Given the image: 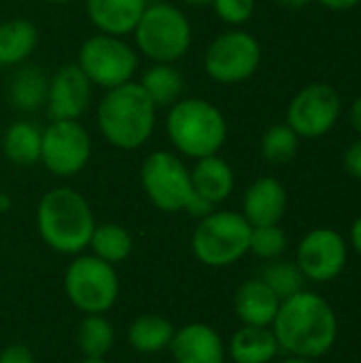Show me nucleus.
Returning a JSON list of instances; mask_svg holds the SVG:
<instances>
[{
    "label": "nucleus",
    "instance_id": "f257e3e1",
    "mask_svg": "<svg viewBox=\"0 0 361 363\" xmlns=\"http://www.w3.org/2000/svg\"><path fill=\"white\" fill-rule=\"evenodd\" d=\"M270 328L281 351L289 357L315 362L328 355L338 340V317L334 306L319 294L306 289L281 302Z\"/></svg>",
    "mask_w": 361,
    "mask_h": 363
},
{
    "label": "nucleus",
    "instance_id": "f03ea898",
    "mask_svg": "<svg viewBox=\"0 0 361 363\" xmlns=\"http://www.w3.org/2000/svg\"><path fill=\"white\" fill-rule=\"evenodd\" d=\"M157 108L136 81L106 89L96 108V123L109 145L136 151L149 143L155 130Z\"/></svg>",
    "mask_w": 361,
    "mask_h": 363
},
{
    "label": "nucleus",
    "instance_id": "7ed1b4c3",
    "mask_svg": "<svg viewBox=\"0 0 361 363\" xmlns=\"http://www.w3.org/2000/svg\"><path fill=\"white\" fill-rule=\"evenodd\" d=\"M36 228L47 247L62 255H79L89 247L96 221L87 200L70 187L47 191L36 206Z\"/></svg>",
    "mask_w": 361,
    "mask_h": 363
},
{
    "label": "nucleus",
    "instance_id": "20e7f679",
    "mask_svg": "<svg viewBox=\"0 0 361 363\" xmlns=\"http://www.w3.org/2000/svg\"><path fill=\"white\" fill-rule=\"evenodd\" d=\"M166 134L172 147L191 160L217 155L228 140V121L219 106L204 98H181L168 108Z\"/></svg>",
    "mask_w": 361,
    "mask_h": 363
},
{
    "label": "nucleus",
    "instance_id": "39448f33",
    "mask_svg": "<svg viewBox=\"0 0 361 363\" xmlns=\"http://www.w3.org/2000/svg\"><path fill=\"white\" fill-rule=\"evenodd\" d=\"M132 34L136 49L155 64H174L191 47V23L187 15L168 2L147 4Z\"/></svg>",
    "mask_w": 361,
    "mask_h": 363
},
{
    "label": "nucleus",
    "instance_id": "423d86ee",
    "mask_svg": "<svg viewBox=\"0 0 361 363\" xmlns=\"http://www.w3.org/2000/svg\"><path fill=\"white\" fill-rule=\"evenodd\" d=\"M251 223L236 211H213L200 219L191 236L198 262L211 268H228L249 253Z\"/></svg>",
    "mask_w": 361,
    "mask_h": 363
},
{
    "label": "nucleus",
    "instance_id": "0eeeda50",
    "mask_svg": "<svg viewBox=\"0 0 361 363\" xmlns=\"http://www.w3.org/2000/svg\"><path fill=\"white\" fill-rule=\"evenodd\" d=\"M77 66L91 85L106 91L132 81L138 68V53L126 38L100 32L81 43Z\"/></svg>",
    "mask_w": 361,
    "mask_h": 363
},
{
    "label": "nucleus",
    "instance_id": "6e6552de",
    "mask_svg": "<svg viewBox=\"0 0 361 363\" xmlns=\"http://www.w3.org/2000/svg\"><path fill=\"white\" fill-rule=\"evenodd\" d=\"M64 291L74 308L85 315H104L119 296V279L113 264L96 255H79L64 274Z\"/></svg>",
    "mask_w": 361,
    "mask_h": 363
},
{
    "label": "nucleus",
    "instance_id": "1a4fd4ad",
    "mask_svg": "<svg viewBox=\"0 0 361 363\" xmlns=\"http://www.w3.org/2000/svg\"><path fill=\"white\" fill-rule=\"evenodd\" d=\"M262 64V45L247 30L221 32L204 51L206 74L221 85H236L251 79Z\"/></svg>",
    "mask_w": 361,
    "mask_h": 363
},
{
    "label": "nucleus",
    "instance_id": "9d476101",
    "mask_svg": "<svg viewBox=\"0 0 361 363\" xmlns=\"http://www.w3.org/2000/svg\"><path fill=\"white\" fill-rule=\"evenodd\" d=\"M140 183L149 202L164 213L185 211L194 196L189 168L172 151L149 153L140 166Z\"/></svg>",
    "mask_w": 361,
    "mask_h": 363
},
{
    "label": "nucleus",
    "instance_id": "9b49d317",
    "mask_svg": "<svg viewBox=\"0 0 361 363\" xmlns=\"http://www.w3.org/2000/svg\"><path fill=\"white\" fill-rule=\"evenodd\" d=\"M91 157V136L79 119L51 121L40 136V160L53 177L79 174Z\"/></svg>",
    "mask_w": 361,
    "mask_h": 363
},
{
    "label": "nucleus",
    "instance_id": "f8f14e48",
    "mask_svg": "<svg viewBox=\"0 0 361 363\" xmlns=\"http://www.w3.org/2000/svg\"><path fill=\"white\" fill-rule=\"evenodd\" d=\"M340 94L328 83H311L302 87L287 106V125L306 140H315L334 130L340 119Z\"/></svg>",
    "mask_w": 361,
    "mask_h": 363
},
{
    "label": "nucleus",
    "instance_id": "ddd939ff",
    "mask_svg": "<svg viewBox=\"0 0 361 363\" xmlns=\"http://www.w3.org/2000/svg\"><path fill=\"white\" fill-rule=\"evenodd\" d=\"M349 259V245L345 236L332 228H315L298 245L296 266L306 281L330 283L338 279Z\"/></svg>",
    "mask_w": 361,
    "mask_h": 363
},
{
    "label": "nucleus",
    "instance_id": "4468645a",
    "mask_svg": "<svg viewBox=\"0 0 361 363\" xmlns=\"http://www.w3.org/2000/svg\"><path fill=\"white\" fill-rule=\"evenodd\" d=\"M91 83L77 64L60 66L49 79L47 89V115L51 121L57 119H81L91 102Z\"/></svg>",
    "mask_w": 361,
    "mask_h": 363
},
{
    "label": "nucleus",
    "instance_id": "2eb2a0df",
    "mask_svg": "<svg viewBox=\"0 0 361 363\" xmlns=\"http://www.w3.org/2000/svg\"><path fill=\"white\" fill-rule=\"evenodd\" d=\"M287 189L274 177H260L243 196V217L251 228L279 225L287 213Z\"/></svg>",
    "mask_w": 361,
    "mask_h": 363
},
{
    "label": "nucleus",
    "instance_id": "dca6fc26",
    "mask_svg": "<svg viewBox=\"0 0 361 363\" xmlns=\"http://www.w3.org/2000/svg\"><path fill=\"white\" fill-rule=\"evenodd\" d=\"M168 349L177 363H226L223 340L206 323H189L177 330Z\"/></svg>",
    "mask_w": 361,
    "mask_h": 363
},
{
    "label": "nucleus",
    "instance_id": "f3484780",
    "mask_svg": "<svg viewBox=\"0 0 361 363\" xmlns=\"http://www.w3.org/2000/svg\"><path fill=\"white\" fill-rule=\"evenodd\" d=\"M147 0H85V11L94 28L111 36H128L138 26Z\"/></svg>",
    "mask_w": 361,
    "mask_h": 363
},
{
    "label": "nucleus",
    "instance_id": "a211bd4d",
    "mask_svg": "<svg viewBox=\"0 0 361 363\" xmlns=\"http://www.w3.org/2000/svg\"><path fill=\"white\" fill-rule=\"evenodd\" d=\"M279 306L281 300L262 279H251L243 283L234 296V313L243 325L270 328L279 313Z\"/></svg>",
    "mask_w": 361,
    "mask_h": 363
},
{
    "label": "nucleus",
    "instance_id": "6ab92c4d",
    "mask_svg": "<svg viewBox=\"0 0 361 363\" xmlns=\"http://www.w3.org/2000/svg\"><path fill=\"white\" fill-rule=\"evenodd\" d=\"M189 177L194 194L213 206L226 202L234 191V170L219 155L196 160L194 168L189 170Z\"/></svg>",
    "mask_w": 361,
    "mask_h": 363
},
{
    "label": "nucleus",
    "instance_id": "aec40b11",
    "mask_svg": "<svg viewBox=\"0 0 361 363\" xmlns=\"http://www.w3.org/2000/svg\"><path fill=\"white\" fill-rule=\"evenodd\" d=\"M228 353L234 363H272L281 353L272 328L243 325L230 338Z\"/></svg>",
    "mask_w": 361,
    "mask_h": 363
},
{
    "label": "nucleus",
    "instance_id": "412c9836",
    "mask_svg": "<svg viewBox=\"0 0 361 363\" xmlns=\"http://www.w3.org/2000/svg\"><path fill=\"white\" fill-rule=\"evenodd\" d=\"M38 45V30L30 19H9L0 23V66L23 64Z\"/></svg>",
    "mask_w": 361,
    "mask_h": 363
},
{
    "label": "nucleus",
    "instance_id": "4be33fe9",
    "mask_svg": "<svg viewBox=\"0 0 361 363\" xmlns=\"http://www.w3.org/2000/svg\"><path fill=\"white\" fill-rule=\"evenodd\" d=\"M49 79L36 66H23L13 72L9 81V102L21 113H32L47 102Z\"/></svg>",
    "mask_w": 361,
    "mask_h": 363
},
{
    "label": "nucleus",
    "instance_id": "5701e85b",
    "mask_svg": "<svg viewBox=\"0 0 361 363\" xmlns=\"http://www.w3.org/2000/svg\"><path fill=\"white\" fill-rule=\"evenodd\" d=\"M138 85L145 89L149 100L155 104V108H170L174 102L183 98V74L174 68V64H155L149 66Z\"/></svg>",
    "mask_w": 361,
    "mask_h": 363
},
{
    "label": "nucleus",
    "instance_id": "b1692460",
    "mask_svg": "<svg viewBox=\"0 0 361 363\" xmlns=\"http://www.w3.org/2000/svg\"><path fill=\"white\" fill-rule=\"evenodd\" d=\"M174 325L160 315H143L132 321L128 330V342L136 353L153 355L170 347L174 336Z\"/></svg>",
    "mask_w": 361,
    "mask_h": 363
},
{
    "label": "nucleus",
    "instance_id": "393cba45",
    "mask_svg": "<svg viewBox=\"0 0 361 363\" xmlns=\"http://www.w3.org/2000/svg\"><path fill=\"white\" fill-rule=\"evenodd\" d=\"M40 136L38 130L30 121H15L6 128L2 136V151L9 162L15 166H32L40 160Z\"/></svg>",
    "mask_w": 361,
    "mask_h": 363
},
{
    "label": "nucleus",
    "instance_id": "a878e982",
    "mask_svg": "<svg viewBox=\"0 0 361 363\" xmlns=\"http://www.w3.org/2000/svg\"><path fill=\"white\" fill-rule=\"evenodd\" d=\"M89 249L106 264H121L132 253V236L117 223H102L94 228Z\"/></svg>",
    "mask_w": 361,
    "mask_h": 363
},
{
    "label": "nucleus",
    "instance_id": "bb28decb",
    "mask_svg": "<svg viewBox=\"0 0 361 363\" xmlns=\"http://www.w3.org/2000/svg\"><path fill=\"white\" fill-rule=\"evenodd\" d=\"M77 342L83 357H106L115 345V330L102 315H87L77 330Z\"/></svg>",
    "mask_w": 361,
    "mask_h": 363
},
{
    "label": "nucleus",
    "instance_id": "cd10ccee",
    "mask_svg": "<svg viewBox=\"0 0 361 363\" xmlns=\"http://www.w3.org/2000/svg\"><path fill=\"white\" fill-rule=\"evenodd\" d=\"M272 291L274 296L283 302L296 294H300L304 289V274L300 272V268L296 266V262H287V259H272L260 277Z\"/></svg>",
    "mask_w": 361,
    "mask_h": 363
},
{
    "label": "nucleus",
    "instance_id": "c85d7f7f",
    "mask_svg": "<svg viewBox=\"0 0 361 363\" xmlns=\"http://www.w3.org/2000/svg\"><path fill=\"white\" fill-rule=\"evenodd\" d=\"M300 147V136L287 125V123H277L270 125L260 143L262 155L270 164H287L296 157Z\"/></svg>",
    "mask_w": 361,
    "mask_h": 363
},
{
    "label": "nucleus",
    "instance_id": "c756f323",
    "mask_svg": "<svg viewBox=\"0 0 361 363\" xmlns=\"http://www.w3.org/2000/svg\"><path fill=\"white\" fill-rule=\"evenodd\" d=\"M287 249V234L281 225H260L251 230V242L249 253H253L260 259L272 262L279 259Z\"/></svg>",
    "mask_w": 361,
    "mask_h": 363
},
{
    "label": "nucleus",
    "instance_id": "7c9ffc66",
    "mask_svg": "<svg viewBox=\"0 0 361 363\" xmlns=\"http://www.w3.org/2000/svg\"><path fill=\"white\" fill-rule=\"evenodd\" d=\"M211 6L215 15L232 28L247 23L255 13V0H213Z\"/></svg>",
    "mask_w": 361,
    "mask_h": 363
},
{
    "label": "nucleus",
    "instance_id": "2f4dec72",
    "mask_svg": "<svg viewBox=\"0 0 361 363\" xmlns=\"http://www.w3.org/2000/svg\"><path fill=\"white\" fill-rule=\"evenodd\" d=\"M343 166H345L347 174L361 181V138L347 147V151L343 155Z\"/></svg>",
    "mask_w": 361,
    "mask_h": 363
},
{
    "label": "nucleus",
    "instance_id": "473e14b6",
    "mask_svg": "<svg viewBox=\"0 0 361 363\" xmlns=\"http://www.w3.org/2000/svg\"><path fill=\"white\" fill-rule=\"evenodd\" d=\"M0 363H34V355L26 345H9L0 353Z\"/></svg>",
    "mask_w": 361,
    "mask_h": 363
},
{
    "label": "nucleus",
    "instance_id": "72a5a7b5",
    "mask_svg": "<svg viewBox=\"0 0 361 363\" xmlns=\"http://www.w3.org/2000/svg\"><path fill=\"white\" fill-rule=\"evenodd\" d=\"M321 6L330 9V11H349L361 4V0H317Z\"/></svg>",
    "mask_w": 361,
    "mask_h": 363
},
{
    "label": "nucleus",
    "instance_id": "f704fd0d",
    "mask_svg": "<svg viewBox=\"0 0 361 363\" xmlns=\"http://www.w3.org/2000/svg\"><path fill=\"white\" fill-rule=\"evenodd\" d=\"M349 121H351L353 130L360 134V138H361V96L360 98H355V100H353V104H351V111H349Z\"/></svg>",
    "mask_w": 361,
    "mask_h": 363
},
{
    "label": "nucleus",
    "instance_id": "c9c22d12",
    "mask_svg": "<svg viewBox=\"0 0 361 363\" xmlns=\"http://www.w3.org/2000/svg\"><path fill=\"white\" fill-rule=\"evenodd\" d=\"M349 240H351V247H353V251L357 253L361 257V215L353 221V225H351V232H349Z\"/></svg>",
    "mask_w": 361,
    "mask_h": 363
},
{
    "label": "nucleus",
    "instance_id": "e433bc0d",
    "mask_svg": "<svg viewBox=\"0 0 361 363\" xmlns=\"http://www.w3.org/2000/svg\"><path fill=\"white\" fill-rule=\"evenodd\" d=\"M281 6H285V9H294V11H298V9H304V6H309L313 0H277Z\"/></svg>",
    "mask_w": 361,
    "mask_h": 363
},
{
    "label": "nucleus",
    "instance_id": "4c0bfd02",
    "mask_svg": "<svg viewBox=\"0 0 361 363\" xmlns=\"http://www.w3.org/2000/svg\"><path fill=\"white\" fill-rule=\"evenodd\" d=\"M11 208V200L6 194H0V213H6Z\"/></svg>",
    "mask_w": 361,
    "mask_h": 363
},
{
    "label": "nucleus",
    "instance_id": "58836bf2",
    "mask_svg": "<svg viewBox=\"0 0 361 363\" xmlns=\"http://www.w3.org/2000/svg\"><path fill=\"white\" fill-rule=\"evenodd\" d=\"M185 4H189V6H206V4H211L213 0H183Z\"/></svg>",
    "mask_w": 361,
    "mask_h": 363
},
{
    "label": "nucleus",
    "instance_id": "ea45409f",
    "mask_svg": "<svg viewBox=\"0 0 361 363\" xmlns=\"http://www.w3.org/2000/svg\"><path fill=\"white\" fill-rule=\"evenodd\" d=\"M281 363H315L313 359H302V357H287V359H283Z\"/></svg>",
    "mask_w": 361,
    "mask_h": 363
},
{
    "label": "nucleus",
    "instance_id": "a19ab883",
    "mask_svg": "<svg viewBox=\"0 0 361 363\" xmlns=\"http://www.w3.org/2000/svg\"><path fill=\"white\" fill-rule=\"evenodd\" d=\"M79 363H109L104 357H83Z\"/></svg>",
    "mask_w": 361,
    "mask_h": 363
},
{
    "label": "nucleus",
    "instance_id": "79ce46f5",
    "mask_svg": "<svg viewBox=\"0 0 361 363\" xmlns=\"http://www.w3.org/2000/svg\"><path fill=\"white\" fill-rule=\"evenodd\" d=\"M43 2H47V4H68L70 0H43Z\"/></svg>",
    "mask_w": 361,
    "mask_h": 363
},
{
    "label": "nucleus",
    "instance_id": "37998d69",
    "mask_svg": "<svg viewBox=\"0 0 361 363\" xmlns=\"http://www.w3.org/2000/svg\"><path fill=\"white\" fill-rule=\"evenodd\" d=\"M0 68H2V66H0Z\"/></svg>",
    "mask_w": 361,
    "mask_h": 363
}]
</instances>
